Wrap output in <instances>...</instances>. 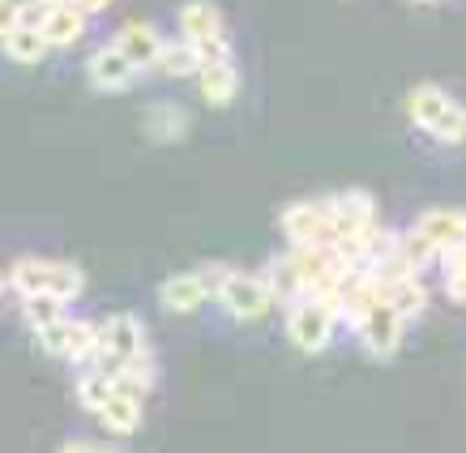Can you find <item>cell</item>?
I'll use <instances>...</instances> for the list:
<instances>
[{"label":"cell","mask_w":466,"mask_h":453,"mask_svg":"<svg viewBox=\"0 0 466 453\" xmlns=\"http://www.w3.org/2000/svg\"><path fill=\"white\" fill-rule=\"evenodd\" d=\"M441 266V283H445V296L453 304H466V248H450V253L437 257Z\"/></svg>","instance_id":"obj_22"},{"label":"cell","mask_w":466,"mask_h":453,"mask_svg":"<svg viewBox=\"0 0 466 453\" xmlns=\"http://www.w3.org/2000/svg\"><path fill=\"white\" fill-rule=\"evenodd\" d=\"M112 394H116V381H112V377H103V372H95V368L77 377V402H82L86 411H99V407Z\"/></svg>","instance_id":"obj_23"},{"label":"cell","mask_w":466,"mask_h":453,"mask_svg":"<svg viewBox=\"0 0 466 453\" xmlns=\"http://www.w3.org/2000/svg\"><path fill=\"white\" fill-rule=\"evenodd\" d=\"M22 22H35L47 47H69V43L82 39V30H86V14L73 9L69 0H65V5H39V9L30 17H22Z\"/></svg>","instance_id":"obj_11"},{"label":"cell","mask_w":466,"mask_h":453,"mask_svg":"<svg viewBox=\"0 0 466 453\" xmlns=\"http://www.w3.org/2000/svg\"><path fill=\"white\" fill-rule=\"evenodd\" d=\"M198 86H201V99L210 103V107H231L236 90H240V73H236L231 60H201Z\"/></svg>","instance_id":"obj_15"},{"label":"cell","mask_w":466,"mask_h":453,"mask_svg":"<svg viewBox=\"0 0 466 453\" xmlns=\"http://www.w3.org/2000/svg\"><path fill=\"white\" fill-rule=\"evenodd\" d=\"M279 226L283 236L291 240V248H321L329 244V206L325 201H296L279 214Z\"/></svg>","instance_id":"obj_8"},{"label":"cell","mask_w":466,"mask_h":453,"mask_svg":"<svg viewBox=\"0 0 466 453\" xmlns=\"http://www.w3.org/2000/svg\"><path fill=\"white\" fill-rule=\"evenodd\" d=\"M407 116L424 133H432L437 142H445V146L466 142V107H458L453 95L441 90V86H428V82L415 86L407 95Z\"/></svg>","instance_id":"obj_2"},{"label":"cell","mask_w":466,"mask_h":453,"mask_svg":"<svg viewBox=\"0 0 466 453\" xmlns=\"http://www.w3.org/2000/svg\"><path fill=\"white\" fill-rule=\"evenodd\" d=\"M0 47H5V56L17 60V65H39L43 52H47V43H43L35 22H17L9 35H0Z\"/></svg>","instance_id":"obj_17"},{"label":"cell","mask_w":466,"mask_h":453,"mask_svg":"<svg viewBox=\"0 0 466 453\" xmlns=\"http://www.w3.org/2000/svg\"><path fill=\"white\" fill-rule=\"evenodd\" d=\"M86 77H90V86H95V90H128V86L137 82V69H133V65L116 52L112 43H103L99 52L86 60Z\"/></svg>","instance_id":"obj_14"},{"label":"cell","mask_w":466,"mask_h":453,"mask_svg":"<svg viewBox=\"0 0 466 453\" xmlns=\"http://www.w3.org/2000/svg\"><path fill=\"white\" fill-rule=\"evenodd\" d=\"M9 287L17 296H47L56 304H73L86 291V274L73 261H52V257H22L9 269Z\"/></svg>","instance_id":"obj_1"},{"label":"cell","mask_w":466,"mask_h":453,"mask_svg":"<svg viewBox=\"0 0 466 453\" xmlns=\"http://www.w3.org/2000/svg\"><path fill=\"white\" fill-rule=\"evenodd\" d=\"M95 415L103 419V428H107V432H116V437H128V432H137V428H142V398L120 394V389H116V394L107 398V402H103Z\"/></svg>","instance_id":"obj_16"},{"label":"cell","mask_w":466,"mask_h":453,"mask_svg":"<svg viewBox=\"0 0 466 453\" xmlns=\"http://www.w3.org/2000/svg\"><path fill=\"white\" fill-rule=\"evenodd\" d=\"M355 329H360V342H364V351L372 355V359H390V355H398V347H402V334H407V321L398 317L385 299H377V304H368L360 317L351 321Z\"/></svg>","instance_id":"obj_7"},{"label":"cell","mask_w":466,"mask_h":453,"mask_svg":"<svg viewBox=\"0 0 466 453\" xmlns=\"http://www.w3.org/2000/svg\"><path fill=\"white\" fill-rule=\"evenodd\" d=\"M5 5H9V9H14L17 17H30L35 9H39V0H5Z\"/></svg>","instance_id":"obj_26"},{"label":"cell","mask_w":466,"mask_h":453,"mask_svg":"<svg viewBox=\"0 0 466 453\" xmlns=\"http://www.w3.org/2000/svg\"><path fill=\"white\" fill-rule=\"evenodd\" d=\"M218 278H223V266H201L193 274H171L167 283L158 287V299H163L167 312H198L214 296Z\"/></svg>","instance_id":"obj_9"},{"label":"cell","mask_w":466,"mask_h":453,"mask_svg":"<svg viewBox=\"0 0 466 453\" xmlns=\"http://www.w3.org/2000/svg\"><path fill=\"white\" fill-rule=\"evenodd\" d=\"M329 206V240H351V236H364L377 226V206L368 193L360 188H347V193H334V197H325Z\"/></svg>","instance_id":"obj_10"},{"label":"cell","mask_w":466,"mask_h":453,"mask_svg":"<svg viewBox=\"0 0 466 453\" xmlns=\"http://www.w3.org/2000/svg\"><path fill=\"white\" fill-rule=\"evenodd\" d=\"M112 47L133 65V69L142 73V69H155L158 65V47H163V39H158V30L150 26V22H125V26L116 30Z\"/></svg>","instance_id":"obj_12"},{"label":"cell","mask_w":466,"mask_h":453,"mask_svg":"<svg viewBox=\"0 0 466 453\" xmlns=\"http://www.w3.org/2000/svg\"><path fill=\"white\" fill-rule=\"evenodd\" d=\"M201 56H198V47L193 43H184V39H163V47H158V69L171 73V77H188V73H198Z\"/></svg>","instance_id":"obj_21"},{"label":"cell","mask_w":466,"mask_h":453,"mask_svg":"<svg viewBox=\"0 0 466 453\" xmlns=\"http://www.w3.org/2000/svg\"><path fill=\"white\" fill-rule=\"evenodd\" d=\"M69 5H73V9H82V14L90 17V14H103V9H107L112 0H69Z\"/></svg>","instance_id":"obj_24"},{"label":"cell","mask_w":466,"mask_h":453,"mask_svg":"<svg viewBox=\"0 0 466 453\" xmlns=\"http://www.w3.org/2000/svg\"><path fill=\"white\" fill-rule=\"evenodd\" d=\"M39 5H65V0H39Z\"/></svg>","instance_id":"obj_28"},{"label":"cell","mask_w":466,"mask_h":453,"mask_svg":"<svg viewBox=\"0 0 466 453\" xmlns=\"http://www.w3.org/2000/svg\"><path fill=\"white\" fill-rule=\"evenodd\" d=\"M180 39L193 43L201 60H231L227 22L214 0H188V5H180Z\"/></svg>","instance_id":"obj_5"},{"label":"cell","mask_w":466,"mask_h":453,"mask_svg":"<svg viewBox=\"0 0 466 453\" xmlns=\"http://www.w3.org/2000/svg\"><path fill=\"white\" fill-rule=\"evenodd\" d=\"M261 283H266L269 299H283V304H296V299H299V269H296V257H291V253L274 257Z\"/></svg>","instance_id":"obj_20"},{"label":"cell","mask_w":466,"mask_h":453,"mask_svg":"<svg viewBox=\"0 0 466 453\" xmlns=\"http://www.w3.org/2000/svg\"><path fill=\"white\" fill-rule=\"evenodd\" d=\"M339 299L329 296H299L291 308H287V338L291 347H299L304 355H317L329 347L334 338V326H339Z\"/></svg>","instance_id":"obj_4"},{"label":"cell","mask_w":466,"mask_h":453,"mask_svg":"<svg viewBox=\"0 0 466 453\" xmlns=\"http://www.w3.org/2000/svg\"><path fill=\"white\" fill-rule=\"evenodd\" d=\"M410 231H420L437 257L450 248H466V210H428Z\"/></svg>","instance_id":"obj_13"},{"label":"cell","mask_w":466,"mask_h":453,"mask_svg":"<svg viewBox=\"0 0 466 453\" xmlns=\"http://www.w3.org/2000/svg\"><path fill=\"white\" fill-rule=\"evenodd\" d=\"M17 22H22V17H17L14 9H9V5H5V0H0V35H9V30H14Z\"/></svg>","instance_id":"obj_25"},{"label":"cell","mask_w":466,"mask_h":453,"mask_svg":"<svg viewBox=\"0 0 466 453\" xmlns=\"http://www.w3.org/2000/svg\"><path fill=\"white\" fill-rule=\"evenodd\" d=\"M146 133H150V142H180L188 133V112L176 103H158L146 112Z\"/></svg>","instance_id":"obj_19"},{"label":"cell","mask_w":466,"mask_h":453,"mask_svg":"<svg viewBox=\"0 0 466 453\" xmlns=\"http://www.w3.org/2000/svg\"><path fill=\"white\" fill-rule=\"evenodd\" d=\"M146 355V326L137 312H112L99 326V351H95V364L90 368L103 372V377H116L120 368H128L133 359Z\"/></svg>","instance_id":"obj_3"},{"label":"cell","mask_w":466,"mask_h":453,"mask_svg":"<svg viewBox=\"0 0 466 453\" xmlns=\"http://www.w3.org/2000/svg\"><path fill=\"white\" fill-rule=\"evenodd\" d=\"M420 5H428V0H420Z\"/></svg>","instance_id":"obj_29"},{"label":"cell","mask_w":466,"mask_h":453,"mask_svg":"<svg viewBox=\"0 0 466 453\" xmlns=\"http://www.w3.org/2000/svg\"><path fill=\"white\" fill-rule=\"evenodd\" d=\"M95 351H99V326L82 321V317H69V334H65V355L60 359H69L77 368H90Z\"/></svg>","instance_id":"obj_18"},{"label":"cell","mask_w":466,"mask_h":453,"mask_svg":"<svg viewBox=\"0 0 466 453\" xmlns=\"http://www.w3.org/2000/svg\"><path fill=\"white\" fill-rule=\"evenodd\" d=\"M60 453H107V449H95V445H86V440H69Z\"/></svg>","instance_id":"obj_27"},{"label":"cell","mask_w":466,"mask_h":453,"mask_svg":"<svg viewBox=\"0 0 466 453\" xmlns=\"http://www.w3.org/2000/svg\"><path fill=\"white\" fill-rule=\"evenodd\" d=\"M214 299H223V308L236 317V321H261L269 312V291L257 274H244V269H223V278L214 287Z\"/></svg>","instance_id":"obj_6"}]
</instances>
